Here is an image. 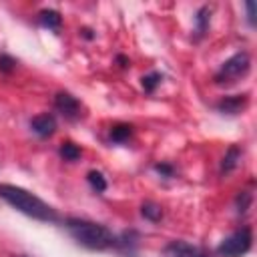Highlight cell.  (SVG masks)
<instances>
[{"instance_id":"cell-1","label":"cell","mask_w":257,"mask_h":257,"mask_svg":"<svg viewBox=\"0 0 257 257\" xmlns=\"http://www.w3.org/2000/svg\"><path fill=\"white\" fill-rule=\"evenodd\" d=\"M0 199H4L16 211H20L26 217H32L36 221H44V223H56L58 221V213L54 207H50L40 197H36L34 193H30L22 187L0 183Z\"/></svg>"},{"instance_id":"cell-2","label":"cell","mask_w":257,"mask_h":257,"mask_svg":"<svg viewBox=\"0 0 257 257\" xmlns=\"http://www.w3.org/2000/svg\"><path fill=\"white\" fill-rule=\"evenodd\" d=\"M64 227L70 233V237L86 249L104 251V249L116 247V235L100 223H94V221H88V219L68 217L64 221Z\"/></svg>"},{"instance_id":"cell-3","label":"cell","mask_w":257,"mask_h":257,"mask_svg":"<svg viewBox=\"0 0 257 257\" xmlns=\"http://www.w3.org/2000/svg\"><path fill=\"white\" fill-rule=\"evenodd\" d=\"M251 68V56L247 52H235L231 58H227L221 68L215 72L213 80L215 84H233L239 78H243Z\"/></svg>"},{"instance_id":"cell-4","label":"cell","mask_w":257,"mask_h":257,"mask_svg":"<svg viewBox=\"0 0 257 257\" xmlns=\"http://www.w3.org/2000/svg\"><path fill=\"white\" fill-rule=\"evenodd\" d=\"M251 243H253L251 227H241L217 245V255L219 257H241L251 249Z\"/></svg>"},{"instance_id":"cell-5","label":"cell","mask_w":257,"mask_h":257,"mask_svg":"<svg viewBox=\"0 0 257 257\" xmlns=\"http://www.w3.org/2000/svg\"><path fill=\"white\" fill-rule=\"evenodd\" d=\"M54 108L66 118V120H78L82 116V104L76 96H72L66 90L56 92L54 96Z\"/></svg>"},{"instance_id":"cell-6","label":"cell","mask_w":257,"mask_h":257,"mask_svg":"<svg viewBox=\"0 0 257 257\" xmlns=\"http://www.w3.org/2000/svg\"><path fill=\"white\" fill-rule=\"evenodd\" d=\"M163 257H207V253L187 241H171L163 249Z\"/></svg>"},{"instance_id":"cell-7","label":"cell","mask_w":257,"mask_h":257,"mask_svg":"<svg viewBox=\"0 0 257 257\" xmlns=\"http://www.w3.org/2000/svg\"><path fill=\"white\" fill-rule=\"evenodd\" d=\"M30 128L34 135H38L40 139H48L54 135L56 131V118L54 114L50 112H42V114H36L30 118Z\"/></svg>"},{"instance_id":"cell-8","label":"cell","mask_w":257,"mask_h":257,"mask_svg":"<svg viewBox=\"0 0 257 257\" xmlns=\"http://www.w3.org/2000/svg\"><path fill=\"white\" fill-rule=\"evenodd\" d=\"M249 102V96L247 94H231V96H223L219 102H217V110L221 114H229V116H235L239 112H243V108L247 106Z\"/></svg>"},{"instance_id":"cell-9","label":"cell","mask_w":257,"mask_h":257,"mask_svg":"<svg viewBox=\"0 0 257 257\" xmlns=\"http://www.w3.org/2000/svg\"><path fill=\"white\" fill-rule=\"evenodd\" d=\"M239 161H241V149H239L237 145H231V147L225 151L223 159H221V167H219L221 175H229L231 171H235L237 165H239Z\"/></svg>"},{"instance_id":"cell-10","label":"cell","mask_w":257,"mask_h":257,"mask_svg":"<svg viewBox=\"0 0 257 257\" xmlns=\"http://www.w3.org/2000/svg\"><path fill=\"white\" fill-rule=\"evenodd\" d=\"M209 22H211V8L209 6H201L195 14V40H201L207 30H209Z\"/></svg>"},{"instance_id":"cell-11","label":"cell","mask_w":257,"mask_h":257,"mask_svg":"<svg viewBox=\"0 0 257 257\" xmlns=\"http://www.w3.org/2000/svg\"><path fill=\"white\" fill-rule=\"evenodd\" d=\"M38 22L48 28V30H58L60 24H62V16L58 10H52V8H44L38 12Z\"/></svg>"},{"instance_id":"cell-12","label":"cell","mask_w":257,"mask_h":257,"mask_svg":"<svg viewBox=\"0 0 257 257\" xmlns=\"http://www.w3.org/2000/svg\"><path fill=\"white\" fill-rule=\"evenodd\" d=\"M131 135H133V126L126 124V122H118V124H114L110 128V141L112 143H118V145L126 143L131 139Z\"/></svg>"},{"instance_id":"cell-13","label":"cell","mask_w":257,"mask_h":257,"mask_svg":"<svg viewBox=\"0 0 257 257\" xmlns=\"http://www.w3.org/2000/svg\"><path fill=\"white\" fill-rule=\"evenodd\" d=\"M141 215H143L147 221L157 223V221L163 219V209H161V205H157V203H153V201H145V203L141 205Z\"/></svg>"},{"instance_id":"cell-14","label":"cell","mask_w":257,"mask_h":257,"mask_svg":"<svg viewBox=\"0 0 257 257\" xmlns=\"http://www.w3.org/2000/svg\"><path fill=\"white\" fill-rule=\"evenodd\" d=\"M86 181L92 187V191H96V193H104L106 191V179H104V175L100 171H88Z\"/></svg>"},{"instance_id":"cell-15","label":"cell","mask_w":257,"mask_h":257,"mask_svg":"<svg viewBox=\"0 0 257 257\" xmlns=\"http://www.w3.org/2000/svg\"><path fill=\"white\" fill-rule=\"evenodd\" d=\"M161 80H163V74L157 72V70H153V72H149V74H145L141 78V84H143L145 92H155V88L161 84Z\"/></svg>"},{"instance_id":"cell-16","label":"cell","mask_w":257,"mask_h":257,"mask_svg":"<svg viewBox=\"0 0 257 257\" xmlns=\"http://www.w3.org/2000/svg\"><path fill=\"white\" fill-rule=\"evenodd\" d=\"M58 155H60L64 161H76V159H80V149H78L74 143L66 141V143H62V145H60Z\"/></svg>"},{"instance_id":"cell-17","label":"cell","mask_w":257,"mask_h":257,"mask_svg":"<svg viewBox=\"0 0 257 257\" xmlns=\"http://www.w3.org/2000/svg\"><path fill=\"white\" fill-rule=\"evenodd\" d=\"M251 201H253V193H251V191H239V195H237V199H235L237 213H239V215H245L247 209H249V205H251Z\"/></svg>"},{"instance_id":"cell-18","label":"cell","mask_w":257,"mask_h":257,"mask_svg":"<svg viewBox=\"0 0 257 257\" xmlns=\"http://www.w3.org/2000/svg\"><path fill=\"white\" fill-rule=\"evenodd\" d=\"M16 68V60L10 56V54H6V52H2L0 54V72H12Z\"/></svg>"},{"instance_id":"cell-19","label":"cell","mask_w":257,"mask_h":257,"mask_svg":"<svg viewBox=\"0 0 257 257\" xmlns=\"http://www.w3.org/2000/svg\"><path fill=\"white\" fill-rule=\"evenodd\" d=\"M153 169H155L161 177H165V179H171V177L175 175V167H173L171 163H155Z\"/></svg>"},{"instance_id":"cell-20","label":"cell","mask_w":257,"mask_h":257,"mask_svg":"<svg viewBox=\"0 0 257 257\" xmlns=\"http://www.w3.org/2000/svg\"><path fill=\"white\" fill-rule=\"evenodd\" d=\"M245 10H247V22L251 26H255V4L253 2H245Z\"/></svg>"},{"instance_id":"cell-21","label":"cell","mask_w":257,"mask_h":257,"mask_svg":"<svg viewBox=\"0 0 257 257\" xmlns=\"http://www.w3.org/2000/svg\"><path fill=\"white\" fill-rule=\"evenodd\" d=\"M116 62H118L120 66H126V64H128V58H126V56H122V54H118V56H116Z\"/></svg>"},{"instance_id":"cell-22","label":"cell","mask_w":257,"mask_h":257,"mask_svg":"<svg viewBox=\"0 0 257 257\" xmlns=\"http://www.w3.org/2000/svg\"><path fill=\"white\" fill-rule=\"evenodd\" d=\"M82 34H84V38H92V30H88V28H84Z\"/></svg>"},{"instance_id":"cell-23","label":"cell","mask_w":257,"mask_h":257,"mask_svg":"<svg viewBox=\"0 0 257 257\" xmlns=\"http://www.w3.org/2000/svg\"><path fill=\"white\" fill-rule=\"evenodd\" d=\"M16 257H26V255H16Z\"/></svg>"}]
</instances>
